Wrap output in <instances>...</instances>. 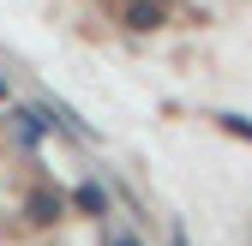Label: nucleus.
<instances>
[{
	"label": "nucleus",
	"instance_id": "1",
	"mask_svg": "<svg viewBox=\"0 0 252 246\" xmlns=\"http://www.w3.org/2000/svg\"><path fill=\"white\" fill-rule=\"evenodd\" d=\"M126 18H132L138 30H156V18H162V6H150V0H138V6L126 12Z\"/></svg>",
	"mask_w": 252,
	"mask_h": 246
},
{
	"label": "nucleus",
	"instance_id": "2",
	"mask_svg": "<svg viewBox=\"0 0 252 246\" xmlns=\"http://www.w3.org/2000/svg\"><path fill=\"white\" fill-rule=\"evenodd\" d=\"M12 120H18V132H24V144H36V138H42V120H36V114H30V108H18Z\"/></svg>",
	"mask_w": 252,
	"mask_h": 246
},
{
	"label": "nucleus",
	"instance_id": "3",
	"mask_svg": "<svg viewBox=\"0 0 252 246\" xmlns=\"http://www.w3.org/2000/svg\"><path fill=\"white\" fill-rule=\"evenodd\" d=\"M78 204H84V210H108V198H102L96 186H84V192H78Z\"/></svg>",
	"mask_w": 252,
	"mask_h": 246
},
{
	"label": "nucleus",
	"instance_id": "4",
	"mask_svg": "<svg viewBox=\"0 0 252 246\" xmlns=\"http://www.w3.org/2000/svg\"><path fill=\"white\" fill-rule=\"evenodd\" d=\"M222 126H228V132H240V138H252V126H246L240 114H222Z\"/></svg>",
	"mask_w": 252,
	"mask_h": 246
},
{
	"label": "nucleus",
	"instance_id": "5",
	"mask_svg": "<svg viewBox=\"0 0 252 246\" xmlns=\"http://www.w3.org/2000/svg\"><path fill=\"white\" fill-rule=\"evenodd\" d=\"M108 246H138V240L126 234V228H114V234H108Z\"/></svg>",
	"mask_w": 252,
	"mask_h": 246
},
{
	"label": "nucleus",
	"instance_id": "6",
	"mask_svg": "<svg viewBox=\"0 0 252 246\" xmlns=\"http://www.w3.org/2000/svg\"><path fill=\"white\" fill-rule=\"evenodd\" d=\"M0 96H6V78H0Z\"/></svg>",
	"mask_w": 252,
	"mask_h": 246
}]
</instances>
